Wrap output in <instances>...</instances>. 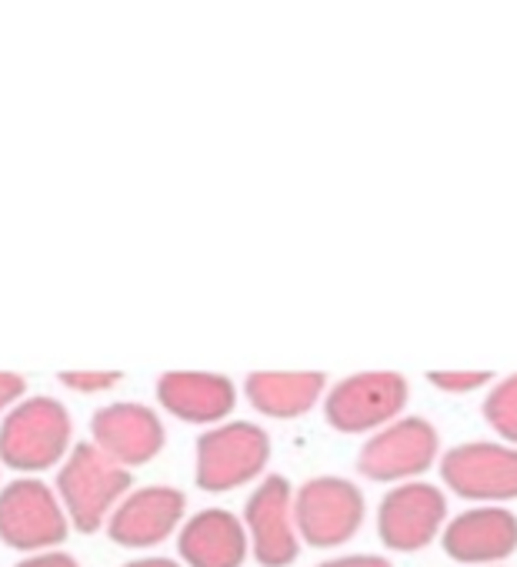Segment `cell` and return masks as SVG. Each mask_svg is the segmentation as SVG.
<instances>
[{"label":"cell","instance_id":"1","mask_svg":"<svg viewBox=\"0 0 517 567\" xmlns=\"http://www.w3.org/2000/svg\"><path fill=\"white\" fill-rule=\"evenodd\" d=\"M74 447L71 411L51 398H24L0 417V464L18 471V477H41L58 471Z\"/></svg>","mask_w":517,"mask_h":567},{"label":"cell","instance_id":"2","mask_svg":"<svg viewBox=\"0 0 517 567\" xmlns=\"http://www.w3.org/2000/svg\"><path fill=\"white\" fill-rule=\"evenodd\" d=\"M131 487H134L131 471L114 464L91 441H77L54 477V491L68 511V520L81 534H94L107 527V517L114 514V507L124 501Z\"/></svg>","mask_w":517,"mask_h":567},{"label":"cell","instance_id":"3","mask_svg":"<svg viewBox=\"0 0 517 567\" xmlns=\"http://www.w3.org/2000/svg\"><path fill=\"white\" fill-rule=\"evenodd\" d=\"M271 464V434L254 421H224L200 431L194 444V484L207 494H227L257 484Z\"/></svg>","mask_w":517,"mask_h":567},{"label":"cell","instance_id":"4","mask_svg":"<svg viewBox=\"0 0 517 567\" xmlns=\"http://www.w3.org/2000/svg\"><path fill=\"white\" fill-rule=\"evenodd\" d=\"M411 401V384L397 371H358L348 374L324 391V421L338 434H364L387 427L391 421L404 417Z\"/></svg>","mask_w":517,"mask_h":567},{"label":"cell","instance_id":"5","mask_svg":"<svg viewBox=\"0 0 517 567\" xmlns=\"http://www.w3.org/2000/svg\"><path fill=\"white\" fill-rule=\"evenodd\" d=\"M294 520L301 544L331 550L361 534L368 520V497L361 484L341 474H318L294 487Z\"/></svg>","mask_w":517,"mask_h":567},{"label":"cell","instance_id":"6","mask_svg":"<svg viewBox=\"0 0 517 567\" xmlns=\"http://www.w3.org/2000/svg\"><path fill=\"white\" fill-rule=\"evenodd\" d=\"M71 530L74 527L54 484L41 477H14L11 484H0V540L11 550H54Z\"/></svg>","mask_w":517,"mask_h":567},{"label":"cell","instance_id":"7","mask_svg":"<svg viewBox=\"0 0 517 567\" xmlns=\"http://www.w3.org/2000/svg\"><path fill=\"white\" fill-rule=\"evenodd\" d=\"M441 461V434L427 417L404 414L387 427L374 431L358 451L361 477L374 484H407L421 481Z\"/></svg>","mask_w":517,"mask_h":567},{"label":"cell","instance_id":"8","mask_svg":"<svg viewBox=\"0 0 517 567\" xmlns=\"http://www.w3.org/2000/svg\"><path fill=\"white\" fill-rule=\"evenodd\" d=\"M441 484L467 504L517 501V447L504 441H464L441 451Z\"/></svg>","mask_w":517,"mask_h":567},{"label":"cell","instance_id":"9","mask_svg":"<svg viewBox=\"0 0 517 567\" xmlns=\"http://www.w3.org/2000/svg\"><path fill=\"white\" fill-rule=\"evenodd\" d=\"M250 557L261 567H291L301 557V534L294 520V484L285 474H265L240 511Z\"/></svg>","mask_w":517,"mask_h":567},{"label":"cell","instance_id":"10","mask_svg":"<svg viewBox=\"0 0 517 567\" xmlns=\"http://www.w3.org/2000/svg\"><path fill=\"white\" fill-rule=\"evenodd\" d=\"M447 517H451L447 491L421 477V481L394 484L384 491L378 514H374V527L387 550L417 554L431 547L434 540H441Z\"/></svg>","mask_w":517,"mask_h":567},{"label":"cell","instance_id":"11","mask_svg":"<svg viewBox=\"0 0 517 567\" xmlns=\"http://www.w3.org/2000/svg\"><path fill=\"white\" fill-rule=\"evenodd\" d=\"M187 520V494L174 484L131 487L107 517V537L127 550H147L177 537Z\"/></svg>","mask_w":517,"mask_h":567},{"label":"cell","instance_id":"12","mask_svg":"<svg viewBox=\"0 0 517 567\" xmlns=\"http://www.w3.org/2000/svg\"><path fill=\"white\" fill-rule=\"evenodd\" d=\"M91 444L107 454L114 464L134 471L151 464L164 444H167V427L157 408L137 404V401H117L104 404L91 417Z\"/></svg>","mask_w":517,"mask_h":567},{"label":"cell","instance_id":"13","mask_svg":"<svg viewBox=\"0 0 517 567\" xmlns=\"http://www.w3.org/2000/svg\"><path fill=\"white\" fill-rule=\"evenodd\" d=\"M441 547L454 564L494 567L517 550V514L507 504H471L447 517Z\"/></svg>","mask_w":517,"mask_h":567},{"label":"cell","instance_id":"14","mask_svg":"<svg viewBox=\"0 0 517 567\" xmlns=\"http://www.w3.org/2000/svg\"><path fill=\"white\" fill-rule=\"evenodd\" d=\"M154 398L164 414L194 427H217L230 421L237 408V384L214 371H167L161 374Z\"/></svg>","mask_w":517,"mask_h":567},{"label":"cell","instance_id":"15","mask_svg":"<svg viewBox=\"0 0 517 567\" xmlns=\"http://www.w3.org/2000/svg\"><path fill=\"white\" fill-rule=\"evenodd\" d=\"M247 557L244 520L227 507H200L177 530V560L184 567H244Z\"/></svg>","mask_w":517,"mask_h":567},{"label":"cell","instance_id":"16","mask_svg":"<svg viewBox=\"0 0 517 567\" xmlns=\"http://www.w3.org/2000/svg\"><path fill=\"white\" fill-rule=\"evenodd\" d=\"M328 391V374L321 371H254L244 381L247 404L271 421H294L311 414Z\"/></svg>","mask_w":517,"mask_h":567},{"label":"cell","instance_id":"17","mask_svg":"<svg viewBox=\"0 0 517 567\" xmlns=\"http://www.w3.org/2000/svg\"><path fill=\"white\" fill-rule=\"evenodd\" d=\"M484 424L497 434V441L517 447V374L497 378L480 404Z\"/></svg>","mask_w":517,"mask_h":567},{"label":"cell","instance_id":"18","mask_svg":"<svg viewBox=\"0 0 517 567\" xmlns=\"http://www.w3.org/2000/svg\"><path fill=\"white\" fill-rule=\"evenodd\" d=\"M490 371H427V384L444 394H474L494 384Z\"/></svg>","mask_w":517,"mask_h":567},{"label":"cell","instance_id":"19","mask_svg":"<svg viewBox=\"0 0 517 567\" xmlns=\"http://www.w3.org/2000/svg\"><path fill=\"white\" fill-rule=\"evenodd\" d=\"M61 384L74 394H107L121 384V371H61Z\"/></svg>","mask_w":517,"mask_h":567},{"label":"cell","instance_id":"20","mask_svg":"<svg viewBox=\"0 0 517 567\" xmlns=\"http://www.w3.org/2000/svg\"><path fill=\"white\" fill-rule=\"evenodd\" d=\"M28 398V381L14 371H0V417Z\"/></svg>","mask_w":517,"mask_h":567},{"label":"cell","instance_id":"21","mask_svg":"<svg viewBox=\"0 0 517 567\" xmlns=\"http://www.w3.org/2000/svg\"><path fill=\"white\" fill-rule=\"evenodd\" d=\"M14 567H81V560L74 554H68L64 547H54V550L24 554Z\"/></svg>","mask_w":517,"mask_h":567},{"label":"cell","instance_id":"22","mask_svg":"<svg viewBox=\"0 0 517 567\" xmlns=\"http://www.w3.org/2000/svg\"><path fill=\"white\" fill-rule=\"evenodd\" d=\"M318 567H394L384 554H338L321 560Z\"/></svg>","mask_w":517,"mask_h":567},{"label":"cell","instance_id":"23","mask_svg":"<svg viewBox=\"0 0 517 567\" xmlns=\"http://www.w3.org/2000/svg\"><path fill=\"white\" fill-rule=\"evenodd\" d=\"M121 567H184V564L174 560V557H164V554H144V557H134V560H127Z\"/></svg>","mask_w":517,"mask_h":567},{"label":"cell","instance_id":"24","mask_svg":"<svg viewBox=\"0 0 517 567\" xmlns=\"http://www.w3.org/2000/svg\"><path fill=\"white\" fill-rule=\"evenodd\" d=\"M494 567H500V564H494Z\"/></svg>","mask_w":517,"mask_h":567},{"label":"cell","instance_id":"25","mask_svg":"<svg viewBox=\"0 0 517 567\" xmlns=\"http://www.w3.org/2000/svg\"><path fill=\"white\" fill-rule=\"evenodd\" d=\"M0 467H4V464H0Z\"/></svg>","mask_w":517,"mask_h":567}]
</instances>
